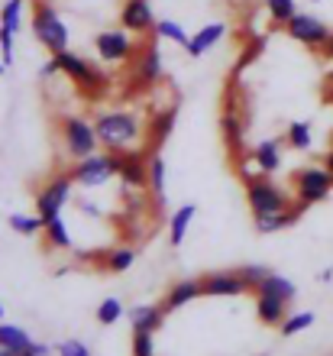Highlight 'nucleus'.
<instances>
[{
  "label": "nucleus",
  "instance_id": "obj_27",
  "mask_svg": "<svg viewBox=\"0 0 333 356\" xmlns=\"http://www.w3.org/2000/svg\"><path fill=\"white\" fill-rule=\"evenodd\" d=\"M10 227H13V230H17L19 236H36L39 230H46V217L42 214H13L10 217Z\"/></svg>",
  "mask_w": 333,
  "mask_h": 356
},
{
  "label": "nucleus",
  "instance_id": "obj_33",
  "mask_svg": "<svg viewBox=\"0 0 333 356\" xmlns=\"http://www.w3.org/2000/svg\"><path fill=\"white\" fill-rule=\"evenodd\" d=\"M314 311H298V314H291V318L282 321V334L285 337H295V334H301V330H307L311 324H314Z\"/></svg>",
  "mask_w": 333,
  "mask_h": 356
},
{
  "label": "nucleus",
  "instance_id": "obj_14",
  "mask_svg": "<svg viewBox=\"0 0 333 356\" xmlns=\"http://www.w3.org/2000/svg\"><path fill=\"white\" fill-rule=\"evenodd\" d=\"M120 178L130 188H149V159H143L139 152H123Z\"/></svg>",
  "mask_w": 333,
  "mask_h": 356
},
{
  "label": "nucleus",
  "instance_id": "obj_4",
  "mask_svg": "<svg viewBox=\"0 0 333 356\" xmlns=\"http://www.w3.org/2000/svg\"><path fill=\"white\" fill-rule=\"evenodd\" d=\"M123 169V152H107V156H88V159H78V165L72 169L74 185L94 188L104 185L107 178L120 175Z\"/></svg>",
  "mask_w": 333,
  "mask_h": 356
},
{
  "label": "nucleus",
  "instance_id": "obj_19",
  "mask_svg": "<svg viewBox=\"0 0 333 356\" xmlns=\"http://www.w3.org/2000/svg\"><path fill=\"white\" fill-rule=\"evenodd\" d=\"M285 305L288 301L272 298V295H256V314H259V321L268 324V327H282V321L288 318Z\"/></svg>",
  "mask_w": 333,
  "mask_h": 356
},
{
  "label": "nucleus",
  "instance_id": "obj_48",
  "mask_svg": "<svg viewBox=\"0 0 333 356\" xmlns=\"http://www.w3.org/2000/svg\"><path fill=\"white\" fill-rule=\"evenodd\" d=\"M311 3H320V0H311Z\"/></svg>",
  "mask_w": 333,
  "mask_h": 356
},
{
  "label": "nucleus",
  "instance_id": "obj_31",
  "mask_svg": "<svg viewBox=\"0 0 333 356\" xmlns=\"http://www.w3.org/2000/svg\"><path fill=\"white\" fill-rule=\"evenodd\" d=\"M46 236H49V243L58 246V250H72V234H68V227L62 217L46 220Z\"/></svg>",
  "mask_w": 333,
  "mask_h": 356
},
{
  "label": "nucleus",
  "instance_id": "obj_26",
  "mask_svg": "<svg viewBox=\"0 0 333 356\" xmlns=\"http://www.w3.org/2000/svg\"><path fill=\"white\" fill-rule=\"evenodd\" d=\"M285 143L291 146V149H311V143H314V136H311V123L307 120H295L291 127H288L285 133Z\"/></svg>",
  "mask_w": 333,
  "mask_h": 356
},
{
  "label": "nucleus",
  "instance_id": "obj_8",
  "mask_svg": "<svg viewBox=\"0 0 333 356\" xmlns=\"http://www.w3.org/2000/svg\"><path fill=\"white\" fill-rule=\"evenodd\" d=\"M333 191V175L327 169H301L295 175V195L298 201H304V204H317V201H327Z\"/></svg>",
  "mask_w": 333,
  "mask_h": 356
},
{
  "label": "nucleus",
  "instance_id": "obj_6",
  "mask_svg": "<svg viewBox=\"0 0 333 356\" xmlns=\"http://www.w3.org/2000/svg\"><path fill=\"white\" fill-rule=\"evenodd\" d=\"M62 140H65L68 156H74V159L94 156V146L101 143L94 123H88L84 117H65V120H62Z\"/></svg>",
  "mask_w": 333,
  "mask_h": 356
},
{
  "label": "nucleus",
  "instance_id": "obj_5",
  "mask_svg": "<svg viewBox=\"0 0 333 356\" xmlns=\"http://www.w3.org/2000/svg\"><path fill=\"white\" fill-rule=\"evenodd\" d=\"M246 201H250L256 217L275 214V211H288V195L278 185H272L268 178H250V185H246Z\"/></svg>",
  "mask_w": 333,
  "mask_h": 356
},
{
  "label": "nucleus",
  "instance_id": "obj_22",
  "mask_svg": "<svg viewBox=\"0 0 333 356\" xmlns=\"http://www.w3.org/2000/svg\"><path fill=\"white\" fill-rule=\"evenodd\" d=\"M130 321H133V330H152V334H156V330L162 327L165 314H162L159 305H136V308L130 311Z\"/></svg>",
  "mask_w": 333,
  "mask_h": 356
},
{
  "label": "nucleus",
  "instance_id": "obj_17",
  "mask_svg": "<svg viewBox=\"0 0 333 356\" xmlns=\"http://www.w3.org/2000/svg\"><path fill=\"white\" fill-rule=\"evenodd\" d=\"M204 295V282L197 279H185V282H178V285H172L165 295V311H178V308H185L188 301H195Z\"/></svg>",
  "mask_w": 333,
  "mask_h": 356
},
{
  "label": "nucleus",
  "instance_id": "obj_47",
  "mask_svg": "<svg viewBox=\"0 0 333 356\" xmlns=\"http://www.w3.org/2000/svg\"><path fill=\"white\" fill-rule=\"evenodd\" d=\"M0 318H3V305H0Z\"/></svg>",
  "mask_w": 333,
  "mask_h": 356
},
{
  "label": "nucleus",
  "instance_id": "obj_40",
  "mask_svg": "<svg viewBox=\"0 0 333 356\" xmlns=\"http://www.w3.org/2000/svg\"><path fill=\"white\" fill-rule=\"evenodd\" d=\"M58 356H91V350L81 340H65V343H58Z\"/></svg>",
  "mask_w": 333,
  "mask_h": 356
},
{
  "label": "nucleus",
  "instance_id": "obj_9",
  "mask_svg": "<svg viewBox=\"0 0 333 356\" xmlns=\"http://www.w3.org/2000/svg\"><path fill=\"white\" fill-rule=\"evenodd\" d=\"M72 185H74L72 175L52 178V181L36 195V214H42L46 220H52V217L62 214V207H65L68 197H72Z\"/></svg>",
  "mask_w": 333,
  "mask_h": 356
},
{
  "label": "nucleus",
  "instance_id": "obj_1",
  "mask_svg": "<svg viewBox=\"0 0 333 356\" xmlns=\"http://www.w3.org/2000/svg\"><path fill=\"white\" fill-rule=\"evenodd\" d=\"M97 140L107 146L111 152H130L139 140V117L130 111H107L94 120Z\"/></svg>",
  "mask_w": 333,
  "mask_h": 356
},
{
  "label": "nucleus",
  "instance_id": "obj_23",
  "mask_svg": "<svg viewBox=\"0 0 333 356\" xmlns=\"http://www.w3.org/2000/svg\"><path fill=\"white\" fill-rule=\"evenodd\" d=\"M149 191L156 197V204L165 207V159H162V152L149 156Z\"/></svg>",
  "mask_w": 333,
  "mask_h": 356
},
{
  "label": "nucleus",
  "instance_id": "obj_28",
  "mask_svg": "<svg viewBox=\"0 0 333 356\" xmlns=\"http://www.w3.org/2000/svg\"><path fill=\"white\" fill-rule=\"evenodd\" d=\"M175 120H178L175 107H168V111H162L156 117V123H152V143H156V146H162V143L168 140V133L175 130Z\"/></svg>",
  "mask_w": 333,
  "mask_h": 356
},
{
  "label": "nucleus",
  "instance_id": "obj_7",
  "mask_svg": "<svg viewBox=\"0 0 333 356\" xmlns=\"http://www.w3.org/2000/svg\"><path fill=\"white\" fill-rule=\"evenodd\" d=\"M285 33L295 39V42H301V46H307V49H317V52H320V49L327 46V39L333 36L324 19L311 17V13H301V10L285 23Z\"/></svg>",
  "mask_w": 333,
  "mask_h": 356
},
{
  "label": "nucleus",
  "instance_id": "obj_37",
  "mask_svg": "<svg viewBox=\"0 0 333 356\" xmlns=\"http://www.w3.org/2000/svg\"><path fill=\"white\" fill-rule=\"evenodd\" d=\"M240 275H243V282H246L250 289H259L262 282H266L268 275H272V269H268V266L252 263V266H243V269H240Z\"/></svg>",
  "mask_w": 333,
  "mask_h": 356
},
{
  "label": "nucleus",
  "instance_id": "obj_39",
  "mask_svg": "<svg viewBox=\"0 0 333 356\" xmlns=\"http://www.w3.org/2000/svg\"><path fill=\"white\" fill-rule=\"evenodd\" d=\"M13 29H7V26H0V58L7 62V68L13 65Z\"/></svg>",
  "mask_w": 333,
  "mask_h": 356
},
{
  "label": "nucleus",
  "instance_id": "obj_20",
  "mask_svg": "<svg viewBox=\"0 0 333 356\" xmlns=\"http://www.w3.org/2000/svg\"><path fill=\"white\" fill-rule=\"evenodd\" d=\"M33 340H29L26 330L13 327V324H0V356H17L29 347Z\"/></svg>",
  "mask_w": 333,
  "mask_h": 356
},
{
  "label": "nucleus",
  "instance_id": "obj_13",
  "mask_svg": "<svg viewBox=\"0 0 333 356\" xmlns=\"http://www.w3.org/2000/svg\"><path fill=\"white\" fill-rule=\"evenodd\" d=\"M311 204H304V201H298L295 207H288V211H275V214H266V217H256V230L259 234H278V230H285V227H291L298 220V217L304 214Z\"/></svg>",
  "mask_w": 333,
  "mask_h": 356
},
{
  "label": "nucleus",
  "instance_id": "obj_38",
  "mask_svg": "<svg viewBox=\"0 0 333 356\" xmlns=\"http://www.w3.org/2000/svg\"><path fill=\"white\" fill-rule=\"evenodd\" d=\"M133 259H136L133 250H113V253L107 256V269L111 272H127L133 266Z\"/></svg>",
  "mask_w": 333,
  "mask_h": 356
},
{
  "label": "nucleus",
  "instance_id": "obj_29",
  "mask_svg": "<svg viewBox=\"0 0 333 356\" xmlns=\"http://www.w3.org/2000/svg\"><path fill=\"white\" fill-rule=\"evenodd\" d=\"M266 10L275 26H285L288 19L298 13V0H266Z\"/></svg>",
  "mask_w": 333,
  "mask_h": 356
},
{
  "label": "nucleus",
  "instance_id": "obj_45",
  "mask_svg": "<svg viewBox=\"0 0 333 356\" xmlns=\"http://www.w3.org/2000/svg\"><path fill=\"white\" fill-rule=\"evenodd\" d=\"M3 72H7V62H3V58H0V75H3Z\"/></svg>",
  "mask_w": 333,
  "mask_h": 356
},
{
  "label": "nucleus",
  "instance_id": "obj_24",
  "mask_svg": "<svg viewBox=\"0 0 333 356\" xmlns=\"http://www.w3.org/2000/svg\"><path fill=\"white\" fill-rule=\"evenodd\" d=\"M256 295H272V298L291 301V298H298V285L291 279H285V275H275V272H272L259 289H256Z\"/></svg>",
  "mask_w": 333,
  "mask_h": 356
},
{
  "label": "nucleus",
  "instance_id": "obj_32",
  "mask_svg": "<svg viewBox=\"0 0 333 356\" xmlns=\"http://www.w3.org/2000/svg\"><path fill=\"white\" fill-rule=\"evenodd\" d=\"M262 52H266V39H252L250 46L243 49V56L236 58V65H233V78H240L243 72H246V68H250L252 62L262 56Z\"/></svg>",
  "mask_w": 333,
  "mask_h": 356
},
{
  "label": "nucleus",
  "instance_id": "obj_34",
  "mask_svg": "<svg viewBox=\"0 0 333 356\" xmlns=\"http://www.w3.org/2000/svg\"><path fill=\"white\" fill-rule=\"evenodd\" d=\"M0 26H7L17 33L23 26V0H7L3 10H0Z\"/></svg>",
  "mask_w": 333,
  "mask_h": 356
},
{
  "label": "nucleus",
  "instance_id": "obj_11",
  "mask_svg": "<svg viewBox=\"0 0 333 356\" xmlns=\"http://www.w3.org/2000/svg\"><path fill=\"white\" fill-rule=\"evenodd\" d=\"M120 23H123V29L143 36V33H152V29H156L159 19H156V13H152V3H149V0H127L120 10Z\"/></svg>",
  "mask_w": 333,
  "mask_h": 356
},
{
  "label": "nucleus",
  "instance_id": "obj_2",
  "mask_svg": "<svg viewBox=\"0 0 333 356\" xmlns=\"http://www.w3.org/2000/svg\"><path fill=\"white\" fill-rule=\"evenodd\" d=\"M33 36H36L39 42L52 52V56L68 49V26H65V19L58 17L49 3H36V10H33Z\"/></svg>",
  "mask_w": 333,
  "mask_h": 356
},
{
  "label": "nucleus",
  "instance_id": "obj_30",
  "mask_svg": "<svg viewBox=\"0 0 333 356\" xmlns=\"http://www.w3.org/2000/svg\"><path fill=\"white\" fill-rule=\"evenodd\" d=\"M152 33H156L159 39H168V42H178V46H181V49H185L188 42H191V36H188L185 29L178 26L175 19H159V23H156V29H152Z\"/></svg>",
  "mask_w": 333,
  "mask_h": 356
},
{
  "label": "nucleus",
  "instance_id": "obj_15",
  "mask_svg": "<svg viewBox=\"0 0 333 356\" xmlns=\"http://www.w3.org/2000/svg\"><path fill=\"white\" fill-rule=\"evenodd\" d=\"M223 33H227V26H223V23H207V26H201L195 36H191V42L185 46L188 56H191V58H201L204 52H211V49L223 39Z\"/></svg>",
  "mask_w": 333,
  "mask_h": 356
},
{
  "label": "nucleus",
  "instance_id": "obj_3",
  "mask_svg": "<svg viewBox=\"0 0 333 356\" xmlns=\"http://www.w3.org/2000/svg\"><path fill=\"white\" fill-rule=\"evenodd\" d=\"M52 58H56L58 72H62V75H68L74 85L84 88V91L97 94V91H104V88H107V75H104L94 62H88V58L74 56V52H68V49H65V52H56Z\"/></svg>",
  "mask_w": 333,
  "mask_h": 356
},
{
  "label": "nucleus",
  "instance_id": "obj_35",
  "mask_svg": "<svg viewBox=\"0 0 333 356\" xmlns=\"http://www.w3.org/2000/svg\"><path fill=\"white\" fill-rule=\"evenodd\" d=\"M120 318H123V305H120V298H104L101 305H97V321H101L104 327L117 324Z\"/></svg>",
  "mask_w": 333,
  "mask_h": 356
},
{
  "label": "nucleus",
  "instance_id": "obj_41",
  "mask_svg": "<svg viewBox=\"0 0 333 356\" xmlns=\"http://www.w3.org/2000/svg\"><path fill=\"white\" fill-rule=\"evenodd\" d=\"M17 356H49V347L46 343H29L23 353H17Z\"/></svg>",
  "mask_w": 333,
  "mask_h": 356
},
{
  "label": "nucleus",
  "instance_id": "obj_43",
  "mask_svg": "<svg viewBox=\"0 0 333 356\" xmlns=\"http://www.w3.org/2000/svg\"><path fill=\"white\" fill-rule=\"evenodd\" d=\"M320 52H324V56H327V58H330V62H333V36H330V39H327V46H324V49H320Z\"/></svg>",
  "mask_w": 333,
  "mask_h": 356
},
{
  "label": "nucleus",
  "instance_id": "obj_18",
  "mask_svg": "<svg viewBox=\"0 0 333 356\" xmlns=\"http://www.w3.org/2000/svg\"><path fill=\"white\" fill-rule=\"evenodd\" d=\"M252 162L262 175H272V172L282 165V140H262L252 152Z\"/></svg>",
  "mask_w": 333,
  "mask_h": 356
},
{
  "label": "nucleus",
  "instance_id": "obj_10",
  "mask_svg": "<svg viewBox=\"0 0 333 356\" xmlns=\"http://www.w3.org/2000/svg\"><path fill=\"white\" fill-rule=\"evenodd\" d=\"M101 62H127L133 56V36L130 29H104L94 39Z\"/></svg>",
  "mask_w": 333,
  "mask_h": 356
},
{
  "label": "nucleus",
  "instance_id": "obj_12",
  "mask_svg": "<svg viewBox=\"0 0 333 356\" xmlns=\"http://www.w3.org/2000/svg\"><path fill=\"white\" fill-rule=\"evenodd\" d=\"M204 282V295L211 298H236V295H246L250 285L243 282L240 272H217V275H207Z\"/></svg>",
  "mask_w": 333,
  "mask_h": 356
},
{
  "label": "nucleus",
  "instance_id": "obj_36",
  "mask_svg": "<svg viewBox=\"0 0 333 356\" xmlns=\"http://www.w3.org/2000/svg\"><path fill=\"white\" fill-rule=\"evenodd\" d=\"M133 356H156L152 330H133Z\"/></svg>",
  "mask_w": 333,
  "mask_h": 356
},
{
  "label": "nucleus",
  "instance_id": "obj_25",
  "mask_svg": "<svg viewBox=\"0 0 333 356\" xmlns=\"http://www.w3.org/2000/svg\"><path fill=\"white\" fill-rule=\"evenodd\" d=\"M220 130H223L227 146H230V149H240V146H243V123H240V113L233 111V104H227V111H223Z\"/></svg>",
  "mask_w": 333,
  "mask_h": 356
},
{
  "label": "nucleus",
  "instance_id": "obj_16",
  "mask_svg": "<svg viewBox=\"0 0 333 356\" xmlns=\"http://www.w3.org/2000/svg\"><path fill=\"white\" fill-rule=\"evenodd\" d=\"M136 75L143 85H156L159 78H162V56H159V46L156 42H149L136 58Z\"/></svg>",
  "mask_w": 333,
  "mask_h": 356
},
{
  "label": "nucleus",
  "instance_id": "obj_46",
  "mask_svg": "<svg viewBox=\"0 0 333 356\" xmlns=\"http://www.w3.org/2000/svg\"><path fill=\"white\" fill-rule=\"evenodd\" d=\"M327 101H330V104H333V85H330V91H327Z\"/></svg>",
  "mask_w": 333,
  "mask_h": 356
},
{
  "label": "nucleus",
  "instance_id": "obj_42",
  "mask_svg": "<svg viewBox=\"0 0 333 356\" xmlns=\"http://www.w3.org/2000/svg\"><path fill=\"white\" fill-rule=\"evenodd\" d=\"M58 72V65H56V58H49L46 65H42V78H49V75H56Z\"/></svg>",
  "mask_w": 333,
  "mask_h": 356
},
{
  "label": "nucleus",
  "instance_id": "obj_21",
  "mask_svg": "<svg viewBox=\"0 0 333 356\" xmlns=\"http://www.w3.org/2000/svg\"><path fill=\"white\" fill-rule=\"evenodd\" d=\"M195 214H197L195 204H181L172 214V220H168V240H172V246L185 243V234H188V227H191V220H195Z\"/></svg>",
  "mask_w": 333,
  "mask_h": 356
},
{
  "label": "nucleus",
  "instance_id": "obj_44",
  "mask_svg": "<svg viewBox=\"0 0 333 356\" xmlns=\"http://www.w3.org/2000/svg\"><path fill=\"white\" fill-rule=\"evenodd\" d=\"M324 169L333 175V152H330V156H327V159H324Z\"/></svg>",
  "mask_w": 333,
  "mask_h": 356
}]
</instances>
